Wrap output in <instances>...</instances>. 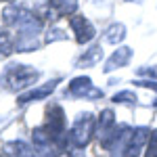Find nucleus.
I'll use <instances>...</instances> for the list:
<instances>
[{
	"label": "nucleus",
	"instance_id": "nucleus-3",
	"mask_svg": "<svg viewBox=\"0 0 157 157\" xmlns=\"http://www.w3.org/2000/svg\"><path fill=\"white\" fill-rule=\"evenodd\" d=\"M149 138H151L149 128H136V130H132L130 138H128V145H126L124 157H140V153L145 151V147L149 145Z\"/></svg>",
	"mask_w": 157,
	"mask_h": 157
},
{
	"label": "nucleus",
	"instance_id": "nucleus-11",
	"mask_svg": "<svg viewBox=\"0 0 157 157\" xmlns=\"http://www.w3.org/2000/svg\"><path fill=\"white\" fill-rule=\"evenodd\" d=\"M13 52V44L6 34H0V57H6Z\"/></svg>",
	"mask_w": 157,
	"mask_h": 157
},
{
	"label": "nucleus",
	"instance_id": "nucleus-6",
	"mask_svg": "<svg viewBox=\"0 0 157 157\" xmlns=\"http://www.w3.org/2000/svg\"><path fill=\"white\" fill-rule=\"evenodd\" d=\"M59 84L57 80L55 82H48V84H44V86H40V88H36V90H29V92H25L23 97L19 98V103L21 105H25V103H29V101H40V98H44V97H48L50 92L55 90V86Z\"/></svg>",
	"mask_w": 157,
	"mask_h": 157
},
{
	"label": "nucleus",
	"instance_id": "nucleus-1",
	"mask_svg": "<svg viewBox=\"0 0 157 157\" xmlns=\"http://www.w3.org/2000/svg\"><path fill=\"white\" fill-rule=\"evenodd\" d=\"M94 115L92 113H82V115H78V120L73 121L71 130H69V143H71L78 151H82L88 143H90V138L94 136Z\"/></svg>",
	"mask_w": 157,
	"mask_h": 157
},
{
	"label": "nucleus",
	"instance_id": "nucleus-8",
	"mask_svg": "<svg viewBox=\"0 0 157 157\" xmlns=\"http://www.w3.org/2000/svg\"><path fill=\"white\" fill-rule=\"evenodd\" d=\"M75 0H48V6L50 9H55L57 13H71V11H75Z\"/></svg>",
	"mask_w": 157,
	"mask_h": 157
},
{
	"label": "nucleus",
	"instance_id": "nucleus-2",
	"mask_svg": "<svg viewBox=\"0 0 157 157\" xmlns=\"http://www.w3.org/2000/svg\"><path fill=\"white\" fill-rule=\"evenodd\" d=\"M38 78V71L25 65H11L6 67V71L2 75V84L9 90H23L27 86H32Z\"/></svg>",
	"mask_w": 157,
	"mask_h": 157
},
{
	"label": "nucleus",
	"instance_id": "nucleus-9",
	"mask_svg": "<svg viewBox=\"0 0 157 157\" xmlns=\"http://www.w3.org/2000/svg\"><path fill=\"white\" fill-rule=\"evenodd\" d=\"M101 57H103V48H101V46H92V48L82 57V63H80V65H94V63H98Z\"/></svg>",
	"mask_w": 157,
	"mask_h": 157
},
{
	"label": "nucleus",
	"instance_id": "nucleus-13",
	"mask_svg": "<svg viewBox=\"0 0 157 157\" xmlns=\"http://www.w3.org/2000/svg\"><path fill=\"white\" fill-rule=\"evenodd\" d=\"M140 73H151L157 78V67H145V69H140Z\"/></svg>",
	"mask_w": 157,
	"mask_h": 157
},
{
	"label": "nucleus",
	"instance_id": "nucleus-5",
	"mask_svg": "<svg viewBox=\"0 0 157 157\" xmlns=\"http://www.w3.org/2000/svg\"><path fill=\"white\" fill-rule=\"evenodd\" d=\"M71 27L75 29V34H78V42H88L90 38L94 36V29H92V25L86 21L84 17H73L71 19Z\"/></svg>",
	"mask_w": 157,
	"mask_h": 157
},
{
	"label": "nucleus",
	"instance_id": "nucleus-12",
	"mask_svg": "<svg viewBox=\"0 0 157 157\" xmlns=\"http://www.w3.org/2000/svg\"><path fill=\"white\" fill-rule=\"evenodd\" d=\"M136 84H138V86H145V88H153V90L157 92V82H145V80H138Z\"/></svg>",
	"mask_w": 157,
	"mask_h": 157
},
{
	"label": "nucleus",
	"instance_id": "nucleus-15",
	"mask_svg": "<svg viewBox=\"0 0 157 157\" xmlns=\"http://www.w3.org/2000/svg\"><path fill=\"white\" fill-rule=\"evenodd\" d=\"M0 157H2V155H0Z\"/></svg>",
	"mask_w": 157,
	"mask_h": 157
},
{
	"label": "nucleus",
	"instance_id": "nucleus-10",
	"mask_svg": "<svg viewBox=\"0 0 157 157\" xmlns=\"http://www.w3.org/2000/svg\"><path fill=\"white\" fill-rule=\"evenodd\" d=\"M113 103H128V105H134L136 103V94L134 92H117L115 97H113Z\"/></svg>",
	"mask_w": 157,
	"mask_h": 157
},
{
	"label": "nucleus",
	"instance_id": "nucleus-7",
	"mask_svg": "<svg viewBox=\"0 0 157 157\" xmlns=\"http://www.w3.org/2000/svg\"><path fill=\"white\" fill-rule=\"evenodd\" d=\"M130 55H132V50L126 48V46H121V48L117 50L111 59H109V65L105 67V69H107V71H111V69H113V67H117V65H126V61L130 59Z\"/></svg>",
	"mask_w": 157,
	"mask_h": 157
},
{
	"label": "nucleus",
	"instance_id": "nucleus-14",
	"mask_svg": "<svg viewBox=\"0 0 157 157\" xmlns=\"http://www.w3.org/2000/svg\"><path fill=\"white\" fill-rule=\"evenodd\" d=\"M155 107H157V101H155Z\"/></svg>",
	"mask_w": 157,
	"mask_h": 157
},
{
	"label": "nucleus",
	"instance_id": "nucleus-4",
	"mask_svg": "<svg viewBox=\"0 0 157 157\" xmlns=\"http://www.w3.org/2000/svg\"><path fill=\"white\" fill-rule=\"evenodd\" d=\"M115 115L111 109H105L98 117V126H97V134H98V140L103 143V147H107V143L111 140V136L115 132Z\"/></svg>",
	"mask_w": 157,
	"mask_h": 157
}]
</instances>
